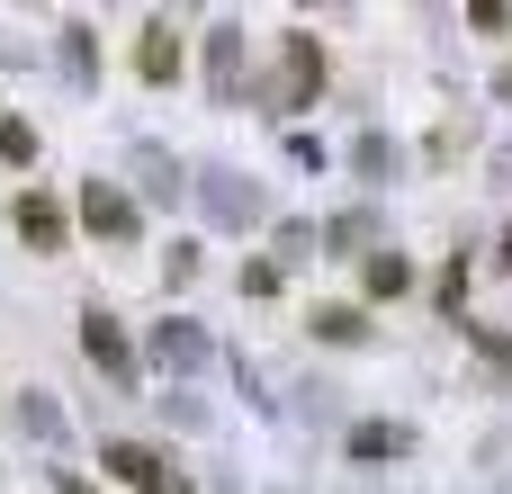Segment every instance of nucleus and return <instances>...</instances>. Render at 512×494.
<instances>
[{
    "instance_id": "nucleus-1",
    "label": "nucleus",
    "mask_w": 512,
    "mask_h": 494,
    "mask_svg": "<svg viewBox=\"0 0 512 494\" xmlns=\"http://www.w3.org/2000/svg\"><path fill=\"white\" fill-rule=\"evenodd\" d=\"M99 468H108V486H126V494H198L189 468H180L171 450H153V441H108Z\"/></svg>"
},
{
    "instance_id": "nucleus-2",
    "label": "nucleus",
    "mask_w": 512,
    "mask_h": 494,
    "mask_svg": "<svg viewBox=\"0 0 512 494\" xmlns=\"http://www.w3.org/2000/svg\"><path fill=\"white\" fill-rule=\"evenodd\" d=\"M189 189H198V207H207L216 225H234V234H252V225L270 216V189H261L252 171H225V162H216V171H198Z\"/></svg>"
},
{
    "instance_id": "nucleus-3",
    "label": "nucleus",
    "mask_w": 512,
    "mask_h": 494,
    "mask_svg": "<svg viewBox=\"0 0 512 494\" xmlns=\"http://www.w3.org/2000/svg\"><path fill=\"white\" fill-rule=\"evenodd\" d=\"M315 90H324V45L315 36H279V81H261V99L279 117H297V108H315Z\"/></svg>"
},
{
    "instance_id": "nucleus-4",
    "label": "nucleus",
    "mask_w": 512,
    "mask_h": 494,
    "mask_svg": "<svg viewBox=\"0 0 512 494\" xmlns=\"http://www.w3.org/2000/svg\"><path fill=\"white\" fill-rule=\"evenodd\" d=\"M81 351H90V369H99L117 396L135 387V351H126V324H117L108 306H81Z\"/></svg>"
},
{
    "instance_id": "nucleus-5",
    "label": "nucleus",
    "mask_w": 512,
    "mask_h": 494,
    "mask_svg": "<svg viewBox=\"0 0 512 494\" xmlns=\"http://www.w3.org/2000/svg\"><path fill=\"white\" fill-rule=\"evenodd\" d=\"M207 99L243 108V27H207Z\"/></svg>"
},
{
    "instance_id": "nucleus-6",
    "label": "nucleus",
    "mask_w": 512,
    "mask_h": 494,
    "mask_svg": "<svg viewBox=\"0 0 512 494\" xmlns=\"http://www.w3.org/2000/svg\"><path fill=\"white\" fill-rule=\"evenodd\" d=\"M81 225H90V234H108V243H126V234L144 225V207H135L117 180H90V189H81Z\"/></svg>"
},
{
    "instance_id": "nucleus-7",
    "label": "nucleus",
    "mask_w": 512,
    "mask_h": 494,
    "mask_svg": "<svg viewBox=\"0 0 512 494\" xmlns=\"http://www.w3.org/2000/svg\"><path fill=\"white\" fill-rule=\"evenodd\" d=\"M153 360H162L171 378H189V369H207V360H216V342H207V324L171 315V324H153Z\"/></svg>"
},
{
    "instance_id": "nucleus-8",
    "label": "nucleus",
    "mask_w": 512,
    "mask_h": 494,
    "mask_svg": "<svg viewBox=\"0 0 512 494\" xmlns=\"http://www.w3.org/2000/svg\"><path fill=\"white\" fill-rule=\"evenodd\" d=\"M9 225H18V234H27L36 252H63V243H72V216H63V207H54L45 189H18V207H9Z\"/></svg>"
},
{
    "instance_id": "nucleus-9",
    "label": "nucleus",
    "mask_w": 512,
    "mask_h": 494,
    "mask_svg": "<svg viewBox=\"0 0 512 494\" xmlns=\"http://www.w3.org/2000/svg\"><path fill=\"white\" fill-rule=\"evenodd\" d=\"M135 72H144V81H180V27H171V18H144Z\"/></svg>"
},
{
    "instance_id": "nucleus-10",
    "label": "nucleus",
    "mask_w": 512,
    "mask_h": 494,
    "mask_svg": "<svg viewBox=\"0 0 512 494\" xmlns=\"http://www.w3.org/2000/svg\"><path fill=\"white\" fill-rule=\"evenodd\" d=\"M135 171H144V198H162V207L189 189V180H180V162H171L162 144H135Z\"/></svg>"
},
{
    "instance_id": "nucleus-11",
    "label": "nucleus",
    "mask_w": 512,
    "mask_h": 494,
    "mask_svg": "<svg viewBox=\"0 0 512 494\" xmlns=\"http://www.w3.org/2000/svg\"><path fill=\"white\" fill-rule=\"evenodd\" d=\"M405 450H414L405 423H360V432H351V459H405Z\"/></svg>"
},
{
    "instance_id": "nucleus-12",
    "label": "nucleus",
    "mask_w": 512,
    "mask_h": 494,
    "mask_svg": "<svg viewBox=\"0 0 512 494\" xmlns=\"http://www.w3.org/2000/svg\"><path fill=\"white\" fill-rule=\"evenodd\" d=\"M63 72H72V81H81V90H90V81H99V36H90V27H81V18H72V27H63Z\"/></svg>"
},
{
    "instance_id": "nucleus-13",
    "label": "nucleus",
    "mask_w": 512,
    "mask_h": 494,
    "mask_svg": "<svg viewBox=\"0 0 512 494\" xmlns=\"http://www.w3.org/2000/svg\"><path fill=\"white\" fill-rule=\"evenodd\" d=\"M18 432H36V441H63V405H54L45 387H27V396H18Z\"/></svg>"
},
{
    "instance_id": "nucleus-14",
    "label": "nucleus",
    "mask_w": 512,
    "mask_h": 494,
    "mask_svg": "<svg viewBox=\"0 0 512 494\" xmlns=\"http://www.w3.org/2000/svg\"><path fill=\"white\" fill-rule=\"evenodd\" d=\"M414 288V261L405 252H369V297H405Z\"/></svg>"
},
{
    "instance_id": "nucleus-15",
    "label": "nucleus",
    "mask_w": 512,
    "mask_h": 494,
    "mask_svg": "<svg viewBox=\"0 0 512 494\" xmlns=\"http://www.w3.org/2000/svg\"><path fill=\"white\" fill-rule=\"evenodd\" d=\"M351 162H360V180L378 189V180L396 171V144H387V135H360V144H351Z\"/></svg>"
},
{
    "instance_id": "nucleus-16",
    "label": "nucleus",
    "mask_w": 512,
    "mask_h": 494,
    "mask_svg": "<svg viewBox=\"0 0 512 494\" xmlns=\"http://www.w3.org/2000/svg\"><path fill=\"white\" fill-rule=\"evenodd\" d=\"M315 333H324V342H360L369 315H360V306H315Z\"/></svg>"
},
{
    "instance_id": "nucleus-17",
    "label": "nucleus",
    "mask_w": 512,
    "mask_h": 494,
    "mask_svg": "<svg viewBox=\"0 0 512 494\" xmlns=\"http://www.w3.org/2000/svg\"><path fill=\"white\" fill-rule=\"evenodd\" d=\"M0 162H36V126L18 108H0Z\"/></svg>"
},
{
    "instance_id": "nucleus-18",
    "label": "nucleus",
    "mask_w": 512,
    "mask_h": 494,
    "mask_svg": "<svg viewBox=\"0 0 512 494\" xmlns=\"http://www.w3.org/2000/svg\"><path fill=\"white\" fill-rule=\"evenodd\" d=\"M315 234H324L333 252H351V243H369V207H360V216H333V225H315Z\"/></svg>"
},
{
    "instance_id": "nucleus-19",
    "label": "nucleus",
    "mask_w": 512,
    "mask_h": 494,
    "mask_svg": "<svg viewBox=\"0 0 512 494\" xmlns=\"http://www.w3.org/2000/svg\"><path fill=\"white\" fill-rule=\"evenodd\" d=\"M315 243H324V234H315V225H279V261H306V252H315Z\"/></svg>"
},
{
    "instance_id": "nucleus-20",
    "label": "nucleus",
    "mask_w": 512,
    "mask_h": 494,
    "mask_svg": "<svg viewBox=\"0 0 512 494\" xmlns=\"http://www.w3.org/2000/svg\"><path fill=\"white\" fill-rule=\"evenodd\" d=\"M162 279H171V288H189V279H198V252H189V243H171V252H162Z\"/></svg>"
},
{
    "instance_id": "nucleus-21",
    "label": "nucleus",
    "mask_w": 512,
    "mask_h": 494,
    "mask_svg": "<svg viewBox=\"0 0 512 494\" xmlns=\"http://www.w3.org/2000/svg\"><path fill=\"white\" fill-rule=\"evenodd\" d=\"M468 342H477V351H486L495 369H512V342H504V333H495V324H468Z\"/></svg>"
},
{
    "instance_id": "nucleus-22",
    "label": "nucleus",
    "mask_w": 512,
    "mask_h": 494,
    "mask_svg": "<svg viewBox=\"0 0 512 494\" xmlns=\"http://www.w3.org/2000/svg\"><path fill=\"white\" fill-rule=\"evenodd\" d=\"M279 288V261H243V297H270Z\"/></svg>"
},
{
    "instance_id": "nucleus-23",
    "label": "nucleus",
    "mask_w": 512,
    "mask_h": 494,
    "mask_svg": "<svg viewBox=\"0 0 512 494\" xmlns=\"http://www.w3.org/2000/svg\"><path fill=\"white\" fill-rule=\"evenodd\" d=\"M54 494H99V486H81V477H54Z\"/></svg>"
},
{
    "instance_id": "nucleus-24",
    "label": "nucleus",
    "mask_w": 512,
    "mask_h": 494,
    "mask_svg": "<svg viewBox=\"0 0 512 494\" xmlns=\"http://www.w3.org/2000/svg\"><path fill=\"white\" fill-rule=\"evenodd\" d=\"M495 261H504V270H512V234H504V252H495Z\"/></svg>"
}]
</instances>
